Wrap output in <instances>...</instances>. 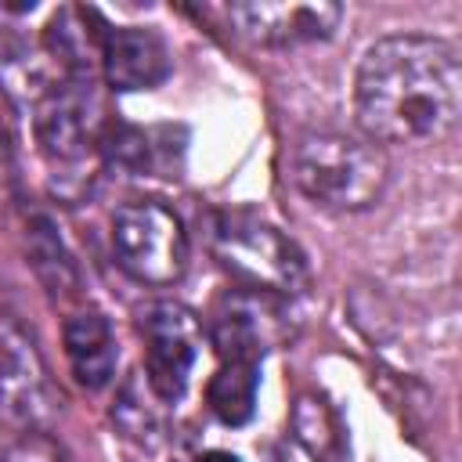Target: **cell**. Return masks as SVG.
I'll return each instance as SVG.
<instances>
[{
  "mask_svg": "<svg viewBox=\"0 0 462 462\" xmlns=\"http://www.w3.org/2000/svg\"><path fill=\"white\" fill-rule=\"evenodd\" d=\"M141 336H144V375L152 393L166 404L180 401L202 343L199 318L180 303H152L141 314Z\"/></svg>",
  "mask_w": 462,
  "mask_h": 462,
  "instance_id": "6",
  "label": "cell"
},
{
  "mask_svg": "<svg viewBox=\"0 0 462 462\" xmlns=\"http://www.w3.org/2000/svg\"><path fill=\"white\" fill-rule=\"evenodd\" d=\"M256 292V289H253ZM271 292L227 296L213 314V346L224 361H256L274 339V318H267Z\"/></svg>",
  "mask_w": 462,
  "mask_h": 462,
  "instance_id": "10",
  "label": "cell"
},
{
  "mask_svg": "<svg viewBox=\"0 0 462 462\" xmlns=\"http://www.w3.org/2000/svg\"><path fill=\"white\" fill-rule=\"evenodd\" d=\"M94 83H58L40 101H32V134L40 155L54 177L58 195H79L94 180V166L101 155V134L94 116Z\"/></svg>",
  "mask_w": 462,
  "mask_h": 462,
  "instance_id": "3",
  "label": "cell"
},
{
  "mask_svg": "<svg viewBox=\"0 0 462 462\" xmlns=\"http://www.w3.org/2000/svg\"><path fill=\"white\" fill-rule=\"evenodd\" d=\"M11 184H14V170H11V148L4 141V130H0V199L11 195Z\"/></svg>",
  "mask_w": 462,
  "mask_h": 462,
  "instance_id": "15",
  "label": "cell"
},
{
  "mask_svg": "<svg viewBox=\"0 0 462 462\" xmlns=\"http://www.w3.org/2000/svg\"><path fill=\"white\" fill-rule=\"evenodd\" d=\"M199 462H238V455H231V451H206Z\"/></svg>",
  "mask_w": 462,
  "mask_h": 462,
  "instance_id": "16",
  "label": "cell"
},
{
  "mask_svg": "<svg viewBox=\"0 0 462 462\" xmlns=\"http://www.w3.org/2000/svg\"><path fill=\"white\" fill-rule=\"evenodd\" d=\"M462 108L458 51L437 36H386L372 43L354 79V116L375 144H419L455 130Z\"/></svg>",
  "mask_w": 462,
  "mask_h": 462,
  "instance_id": "1",
  "label": "cell"
},
{
  "mask_svg": "<svg viewBox=\"0 0 462 462\" xmlns=\"http://www.w3.org/2000/svg\"><path fill=\"white\" fill-rule=\"evenodd\" d=\"M7 462H69L61 448H54L47 437H36L29 433L25 440H18L11 451H7Z\"/></svg>",
  "mask_w": 462,
  "mask_h": 462,
  "instance_id": "14",
  "label": "cell"
},
{
  "mask_svg": "<svg viewBox=\"0 0 462 462\" xmlns=\"http://www.w3.org/2000/svg\"><path fill=\"white\" fill-rule=\"evenodd\" d=\"M209 249L245 289L292 296L307 285V260L296 242L253 213H217L209 220Z\"/></svg>",
  "mask_w": 462,
  "mask_h": 462,
  "instance_id": "4",
  "label": "cell"
},
{
  "mask_svg": "<svg viewBox=\"0 0 462 462\" xmlns=\"http://www.w3.org/2000/svg\"><path fill=\"white\" fill-rule=\"evenodd\" d=\"M65 354L76 383L83 390H101L119 361V346L112 325L97 310H79L65 321Z\"/></svg>",
  "mask_w": 462,
  "mask_h": 462,
  "instance_id": "11",
  "label": "cell"
},
{
  "mask_svg": "<svg viewBox=\"0 0 462 462\" xmlns=\"http://www.w3.org/2000/svg\"><path fill=\"white\" fill-rule=\"evenodd\" d=\"M0 415L18 426H36L51 415V390L32 343L0 321Z\"/></svg>",
  "mask_w": 462,
  "mask_h": 462,
  "instance_id": "8",
  "label": "cell"
},
{
  "mask_svg": "<svg viewBox=\"0 0 462 462\" xmlns=\"http://www.w3.org/2000/svg\"><path fill=\"white\" fill-rule=\"evenodd\" d=\"M29 253H32V267L36 274L51 285V292H72L76 289V267H72V256L65 253L61 238L54 235V227L40 217L32 220V231H29Z\"/></svg>",
  "mask_w": 462,
  "mask_h": 462,
  "instance_id": "13",
  "label": "cell"
},
{
  "mask_svg": "<svg viewBox=\"0 0 462 462\" xmlns=\"http://www.w3.org/2000/svg\"><path fill=\"white\" fill-rule=\"evenodd\" d=\"M224 18L242 40L256 47H296L332 36L343 18V7L328 0H310V4L260 0V4H227Z\"/></svg>",
  "mask_w": 462,
  "mask_h": 462,
  "instance_id": "7",
  "label": "cell"
},
{
  "mask_svg": "<svg viewBox=\"0 0 462 462\" xmlns=\"http://www.w3.org/2000/svg\"><path fill=\"white\" fill-rule=\"evenodd\" d=\"M112 249L119 267L144 285H173L188 271V235L173 209L141 199L112 217Z\"/></svg>",
  "mask_w": 462,
  "mask_h": 462,
  "instance_id": "5",
  "label": "cell"
},
{
  "mask_svg": "<svg viewBox=\"0 0 462 462\" xmlns=\"http://www.w3.org/2000/svg\"><path fill=\"white\" fill-rule=\"evenodd\" d=\"M170 69H173L170 47L155 29H141V25L108 29L101 47V76L112 90L119 94L152 90L166 83Z\"/></svg>",
  "mask_w": 462,
  "mask_h": 462,
  "instance_id": "9",
  "label": "cell"
},
{
  "mask_svg": "<svg viewBox=\"0 0 462 462\" xmlns=\"http://www.w3.org/2000/svg\"><path fill=\"white\" fill-rule=\"evenodd\" d=\"M256 361H224L206 386V404L224 426H245L256 411Z\"/></svg>",
  "mask_w": 462,
  "mask_h": 462,
  "instance_id": "12",
  "label": "cell"
},
{
  "mask_svg": "<svg viewBox=\"0 0 462 462\" xmlns=\"http://www.w3.org/2000/svg\"><path fill=\"white\" fill-rule=\"evenodd\" d=\"M386 159L372 141L314 130L303 134L292 148V180L296 188L325 209L361 213L375 206L386 191Z\"/></svg>",
  "mask_w": 462,
  "mask_h": 462,
  "instance_id": "2",
  "label": "cell"
}]
</instances>
